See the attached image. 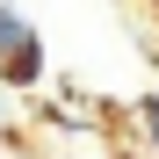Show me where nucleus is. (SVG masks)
<instances>
[{"instance_id":"nucleus-1","label":"nucleus","mask_w":159,"mask_h":159,"mask_svg":"<svg viewBox=\"0 0 159 159\" xmlns=\"http://www.w3.org/2000/svg\"><path fill=\"white\" fill-rule=\"evenodd\" d=\"M0 72H7V87H36V80H43V43L7 51V58H0Z\"/></svg>"},{"instance_id":"nucleus-2","label":"nucleus","mask_w":159,"mask_h":159,"mask_svg":"<svg viewBox=\"0 0 159 159\" xmlns=\"http://www.w3.org/2000/svg\"><path fill=\"white\" fill-rule=\"evenodd\" d=\"M22 43H36V29H29L15 7H0V58H7V51H22Z\"/></svg>"},{"instance_id":"nucleus-3","label":"nucleus","mask_w":159,"mask_h":159,"mask_svg":"<svg viewBox=\"0 0 159 159\" xmlns=\"http://www.w3.org/2000/svg\"><path fill=\"white\" fill-rule=\"evenodd\" d=\"M145 130H152V145H159V101H145Z\"/></svg>"}]
</instances>
